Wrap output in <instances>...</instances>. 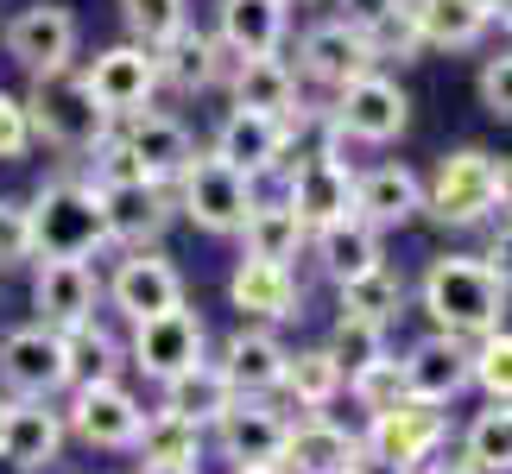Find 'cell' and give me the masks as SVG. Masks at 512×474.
Here are the masks:
<instances>
[{"label":"cell","instance_id":"cell-1","mask_svg":"<svg viewBox=\"0 0 512 474\" xmlns=\"http://www.w3.org/2000/svg\"><path fill=\"white\" fill-rule=\"evenodd\" d=\"M506 304L512 291L481 266V253H437L418 279V310L437 323V335L475 348L481 335L506 329Z\"/></svg>","mask_w":512,"mask_h":474},{"label":"cell","instance_id":"cell-2","mask_svg":"<svg viewBox=\"0 0 512 474\" xmlns=\"http://www.w3.org/2000/svg\"><path fill=\"white\" fill-rule=\"evenodd\" d=\"M32 222V260L38 266H89L108 247V222H102V196L83 171H57L51 184H38L26 203Z\"/></svg>","mask_w":512,"mask_h":474},{"label":"cell","instance_id":"cell-3","mask_svg":"<svg viewBox=\"0 0 512 474\" xmlns=\"http://www.w3.org/2000/svg\"><path fill=\"white\" fill-rule=\"evenodd\" d=\"M19 108H26V121H32V140H45L57 152H76V158H89L114 133V121L95 108L83 70L32 76V89H26V102H19Z\"/></svg>","mask_w":512,"mask_h":474},{"label":"cell","instance_id":"cell-4","mask_svg":"<svg viewBox=\"0 0 512 474\" xmlns=\"http://www.w3.org/2000/svg\"><path fill=\"white\" fill-rule=\"evenodd\" d=\"M424 215L437 228H481L494 222V152L462 146L449 152L424 184Z\"/></svg>","mask_w":512,"mask_h":474},{"label":"cell","instance_id":"cell-5","mask_svg":"<svg viewBox=\"0 0 512 474\" xmlns=\"http://www.w3.org/2000/svg\"><path fill=\"white\" fill-rule=\"evenodd\" d=\"M443 443H449V411L411 405V399H399L380 418H367V430H361V456L399 468V474H418L424 462H437Z\"/></svg>","mask_w":512,"mask_h":474},{"label":"cell","instance_id":"cell-6","mask_svg":"<svg viewBox=\"0 0 512 474\" xmlns=\"http://www.w3.org/2000/svg\"><path fill=\"white\" fill-rule=\"evenodd\" d=\"M177 215H190L203 234H241V222H247V209L260 203L253 196V184L241 171H228L222 158H209V152H196V165L177 177Z\"/></svg>","mask_w":512,"mask_h":474},{"label":"cell","instance_id":"cell-7","mask_svg":"<svg viewBox=\"0 0 512 474\" xmlns=\"http://www.w3.org/2000/svg\"><path fill=\"white\" fill-rule=\"evenodd\" d=\"M0 386L13 392V399H57V392H70L64 380V335L45 329V323H19L0 335Z\"/></svg>","mask_w":512,"mask_h":474},{"label":"cell","instance_id":"cell-8","mask_svg":"<svg viewBox=\"0 0 512 474\" xmlns=\"http://www.w3.org/2000/svg\"><path fill=\"white\" fill-rule=\"evenodd\" d=\"M0 45L26 76H51V70H70L76 57V13L57 7V0H32L19 7L7 26H0Z\"/></svg>","mask_w":512,"mask_h":474},{"label":"cell","instance_id":"cell-9","mask_svg":"<svg viewBox=\"0 0 512 474\" xmlns=\"http://www.w3.org/2000/svg\"><path fill=\"white\" fill-rule=\"evenodd\" d=\"M209 348V329L203 316H196L190 304L171 310V316H152V323H133V342H127V367H140L146 380H177V373H190L196 361H203Z\"/></svg>","mask_w":512,"mask_h":474},{"label":"cell","instance_id":"cell-10","mask_svg":"<svg viewBox=\"0 0 512 474\" xmlns=\"http://www.w3.org/2000/svg\"><path fill=\"white\" fill-rule=\"evenodd\" d=\"M83 83L95 95V108L121 127V121H133V114L152 108V95H159V57L140 51V45H114V51H102L83 70Z\"/></svg>","mask_w":512,"mask_h":474},{"label":"cell","instance_id":"cell-11","mask_svg":"<svg viewBox=\"0 0 512 474\" xmlns=\"http://www.w3.org/2000/svg\"><path fill=\"white\" fill-rule=\"evenodd\" d=\"M329 121H336L354 146H392L411 121V95L392 83V76H361V83H348L336 95V108H329Z\"/></svg>","mask_w":512,"mask_h":474},{"label":"cell","instance_id":"cell-12","mask_svg":"<svg viewBox=\"0 0 512 474\" xmlns=\"http://www.w3.org/2000/svg\"><path fill=\"white\" fill-rule=\"evenodd\" d=\"M228 95L241 114H260V121H285L291 133L310 127L317 114H304V95H298V70L285 57H234L228 70Z\"/></svg>","mask_w":512,"mask_h":474},{"label":"cell","instance_id":"cell-13","mask_svg":"<svg viewBox=\"0 0 512 474\" xmlns=\"http://www.w3.org/2000/svg\"><path fill=\"white\" fill-rule=\"evenodd\" d=\"M102 298L127 316V323H152V316L184 310V272H177L165 253H127L114 266V279L102 285Z\"/></svg>","mask_w":512,"mask_h":474},{"label":"cell","instance_id":"cell-14","mask_svg":"<svg viewBox=\"0 0 512 474\" xmlns=\"http://www.w3.org/2000/svg\"><path fill=\"white\" fill-rule=\"evenodd\" d=\"M285 430H291V418L272 399H234L215 418V449H222L228 468H279Z\"/></svg>","mask_w":512,"mask_h":474},{"label":"cell","instance_id":"cell-15","mask_svg":"<svg viewBox=\"0 0 512 474\" xmlns=\"http://www.w3.org/2000/svg\"><path fill=\"white\" fill-rule=\"evenodd\" d=\"M102 196V222H108V247H127V253H159L165 228L177 222V203L165 184H114V190H95Z\"/></svg>","mask_w":512,"mask_h":474},{"label":"cell","instance_id":"cell-16","mask_svg":"<svg viewBox=\"0 0 512 474\" xmlns=\"http://www.w3.org/2000/svg\"><path fill=\"white\" fill-rule=\"evenodd\" d=\"M285 209L317 234V228H336L354 222V165H329V158H298L285 171Z\"/></svg>","mask_w":512,"mask_h":474},{"label":"cell","instance_id":"cell-17","mask_svg":"<svg viewBox=\"0 0 512 474\" xmlns=\"http://www.w3.org/2000/svg\"><path fill=\"white\" fill-rule=\"evenodd\" d=\"M298 70L310 76V83L336 89V95L348 83H361V76H373V51H367L361 26H354V13L348 19H317V26H304V38H298Z\"/></svg>","mask_w":512,"mask_h":474},{"label":"cell","instance_id":"cell-18","mask_svg":"<svg viewBox=\"0 0 512 474\" xmlns=\"http://www.w3.org/2000/svg\"><path fill=\"white\" fill-rule=\"evenodd\" d=\"M399 386L411 405H456L468 392V342H449V335L430 329L424 342H411L399 354Z\"/></svg>","mask_w":512,"mask_h":474},{"label":"cell","instance_id":"cell-19","mask_svg":"<svg viewBox=\"0 0 512 474\" xmlns=\"http://www.w3.org/2000/svg\"><path fill=\"white\" fill-rule=\"evenodd\" d=\"M114 133H121V146L133 152V165H140L146 184H165V190H171L177 177L196 165V140H190V127H184V121H171V114H159V108L133 114V121H121Z\"/></svg>","mask_w":512,"mask_h":474},{"label":"cell","instance_id":"cell-20","mask_svg":"<svg viewBox=\"0 0 512 474\" xmlns=\"http://www.w3.org/2000/svg\"><path fill=\"white\" fill-rule=\"evenodd\" d=\"M140 424H146V411H140V399H133L121 380L70 392V411H64V430H76L89 449H133Z\"/></svg>","mask_w":512,"mask_h":474},{"label":"cell","instance_id":"cell-21","mask_svg":"<svg viewBox=\"0 0 512 474\" xmlns=\"http://www.w3.org/2000/svg\"><path fill=\"white\" fill-rule=\"evenodd\" d=\"M291 140H298V133H291L285 121H260V114L228 108V114H222V127H215V152H209V158H222L228 171H241L247 184H253V177H266V171H279V165H285Z\"/></svg>","mask_w":512,"mask_h":474},{"label":"cell","instance_id":"cell-22","mask_svg":"<svg viewBox=\"0 0 512 474\" xmlns=\"http://www.w3.org/2000/svg\"><path fill=\"white\" fill-rule=\"evenodd\" d=\"M64 411L45 405V399H7V424H0V462L13 474H38L57 462L64 449Z\"/></svg>","mask_w":512,"mask_h":474},{"label":"cell","instance_id":"cell-23","mask_svg":"<svg viewBox=\"0 0 512 474\" xmlns=\"http://www.w3.org/2000/svg\"><path fill=\"white\" fill-rule=\"evenodd\" d=\"M424 215V177L411 165H373V171H354V222L386 234V228H405Z\"/></svg>","mask_w":512,"mask_h":474},{"label":"cell","instance_id":"cell-24","mask_svg":"<svg viewBox=\"0 0 512 474\" xmlns=\"http://www.w3.org/2000/svg\"><path fill=\"white\" fill-rule=\"evenodd\" d=\"M285 361H291V348L279 342L272 329H260V323H241L222 342V380L234 386V399H272L279 392V380H285Z\"/></svg>","mask_w":512,"mask_h":474},{"label":"cell","instance_id":"cell-25","mask_svg":"<svg viewBox=\"0 0 512 474\" xmlns=\"http://www.w3.org/2000/svg\"><path fill=\"white\" fill-rule=\"evenodd\" d=\"M32 310H38L45 329L70 335V329L95 323V310H102V279H95L89 266H38L32 272Z\"/></svg>","mask_w":512,"mask_h":474},{"label":"cell","instance_id":"cell-26","mask_svg":"<svg viewBox=\"0 0 512 474\" xmlns=\"http://www.w3.org/2000/svg\"><path fill=\"white\" fill-rule=\"evenodd\" d=\"M228 304L241 310V323H291V316H304V285H298V272H285V266H253L241 260L234 266V279H228Z\"/></svg>","mask_w":512,"mask_h":474},{"label":"cell","instance_id":"cell-27","mask_svg":"<svg viewBox=\"0 0 512 474\" xmlns=\"http://www.w3.org/2000/svg\"><path fill=\"white\" fill-rule=\"evenodd\" d=\"M291 32V0H222L215 45L228 57H279Z\"/></svg>","mask_w":512,"mask_h":474},{"label":"cell","instance_id":"cell-28","mask_svg":"<svg viewBox=\"0 0 512 474\" xmlns=\"http://www.w3.org/2000/svg\"><path fill=\"white\" fill-rule=\"evenodd\" d=\"M354 462H361V437L342 430L336 418H304L285 430V456H279L285 474H348Z\"/></svg>","mask_w":512,"mask_h":474},{"label":"cell","instance_id":"cell-29","mask_svg":"<svg viewBox=\"0 0 512 474\" xmlns=\"http://www.w3.org/2000/svg\"><path fill=\"white\" fill-rule=\"evenodd\" d=\"M228 70H234V57L215 45V32H177L171 45L159 51V83H171L177 95H203L215 83H228Z\"/></svg>","mask_w":512,"mask_h":474},{"label":"cell","instance_id":"cell-30","mask_svg":"<svg viewBox=\"0 0 512 474\" xmlns=\"http://www.w3.org/2000/svg\"><path fill=\"white\" fill-rule=\"evenodd\" d=\"M310 260H317L323 279L342 291L354 279H367L373 266H386V253H380V234H373V228L336 222V228H317V234H310Z\"/></svg>","mask_w":512,"mask_h":474},{"label":"cell","instance_id":"cell-31","mask_svg":"<svg viewBox=\"0 0 512 474\" xmlns=\"http://www.w3.org/2000/svg\"><path fill=\"white\" fill-rule=\"evenodd\" d=\"M241 247H247L253 266H285L291 272V260L310 253V228L285 203H253L247 222H241Z\"/></svg>","mask_w":512,"mask_h":474},{"label":"cell","instance_id":"cell-32","mask_svg":"<svg viewBox=\"0 0 512 474\" xmlns=\"http://www.w3.org/2000/svg\"><path fill=\"white\" fill-rule=\"evenodd\" d=\"M203 443H209V430L171 418V411H146L140 437H133V456H140V468H184V474H203Z\"/></svg>","mask_w":512,"mask_h":474},{"label":"cell","instance_id":"cell-33","mask_svg":"<svg viewBox=\"0 0 512 474\" xmlns=\"http://www.w3.org/2000/svg\"><path fill=\"white\" fill-rule=\"evenodd\" d=\"M159 392H165L159 411H171V418H184V424H196V430H215V418L234 405V386L222 380V367H215V361H196L190 373L165 380Z\"/></svg>","mask_w":512,"mask_h":474},{"label":"cell","instance_id":"cell-34","mask_svg":"<svg viewBox=\"0 0 512 474\" xmlns=\"http://www.w3.org/2000/svg\"><path fill=\"white\" fill-rule=\"evenodd\" d=\"M121 367H127V348H121V335H114V329L83 323V329L64 335V380H70V392L114 386V380H121Z\"/></svg>","mask_w":512,"mask_h":474},{"label":"cell","instance_id":"cell-35","mask_svg":"<svg viewBox=\"0 0 512 474\" xmlns=\"http://www.w3.org/2000/svg\"><path fill=\"white\" fill-rule=\"evenodd\" d=\"M411 19H418L424 51H475L487 38V26H494L475 0H418Z\"/></svg>","mask_w":512,"mask_h":474},{"label":"cell","instance_id":"cell-36","mask_svg":"<svg viewBox=\"0 0 512 474\" xmlns=\"http://www.w3.org/2000/svg\"><path fill=\"white\" fill-rule=\"evenodd\" d=\"M279 392H291V399H298V405L310 411V418H323V411H329V405H336L342 392H348V380H342V367L329 361L323 348H298V354L285 361Z\"/></svg>","mask_w":512,"mask_h":474},{"label":"cell","instance_id":"cell-37","mask_svg":"<svg viewBox=\"0 0 512 474\" xmlns=\"http://www.w3.org/2000/svg\"><path fill=\"white\" fill-rule=\"evenodd\" d=\"M354 26H361L373 64H386V57H399V64H411V57L424 51L418 38V19H411V7H392V0H373V7L354 13Z\"/></svg>","mask_w":512,"mask_h":474},{"label":"cell","instance_id":"cell-38","mask_svg":"<svg viewBox=\"0 0 512 474\" xmlns=\"http://www.w3.org/2000/svg\"><path fill=\"white\" fill-rule=\"evenodd\" d=\"M462 462L475 474H512V405L475 411V424L462 437Z\"/></svg>","mask_w":512,"mask_h":474},{"label":"cell","instance_id":"cell-39","mask_svg":"<svg viewBox=\"0 0 512 474\" xmlns=\"http://www.w3.org/2000/svg\"><path fill=\"white\" fill-rule=\"evenodd\" d=\"M399 310H405V279L392 266H373L367 279L342 285V316H361V323L386 329V323H399Z\"/></svg>","mask_w":512,"mask_h":474},{"label":"cell","instance_id":"cell-40","mask_svg":"<svg viewBox=\"0 0 512 474\" xmlns=\"http://www.w3.org/2000/svg\"><path fill=\"white\" fill-rule=\"evenodd\" d=\"M323 354L342 367V380H361L367 367H380V361H392L386 354V329H373V323H361V316H336V329H329V342H323Z\"/></svg>","mask_w":512,"mask_h":474},{"label":"cell","instance_id":"cell-41","mask_svg":"<svg viewBox=\"0 0 512 474\" xmlns=\"http://www.w3.org/2000/svg\"><path fill=\"white\" fill-rule=\"evenodd\" d=\"M127 45L159 57L177 32H190V0H127Z\"/></svg>","mask_w":512,"mask_h":474},{"label":"cell","instance_id":"cell-42","mask_svg":"<svg viewBox=\"0 0 512 474\" xmlns=\"http://www.w3.org/2000/svg\"><path fill=\"white\" fill-rule=\"evenodd\" d=\"M468 386H481L487 405H512V329L481 335L468 348Z\"/></svg>","mask_w":512,"mask_h":474},{"label":"cell","instance_id":"cell-43","mask_svg":"<svg viewBox=\"0 0 512 474\" xmlns=\"http://www.w3.org/2000/svg\"><path fill=\"white\" fill-rule=\"evenodd\" d=\"M348 392H354V405L367 411V418H380V411H392L405 399V386H399V361H380V367H367L361 380H348Z\"/></svg>","mask_w":512,"mask_h":474},{"label":"cell","instance_id":"cell-44","mask_svg":"<svg viewBox=\"0 0 512 474\" xmlns=\"http://www.w3.org/2000/svg\"><path fill=\"white\" fill-rule=\"evenodd\" d=\"M26 260H32L26 203H19V196H0V272H7V266H26Z\"/></svg>","mask_w":512,"mask_h":474},{"label":"cell","instance_id":"cell-45","mask_svg":"<svg viewBox=\"0 0 512 474\" xmlns=\"http://www.w3.org/2000/svg\"><path fill=\"white\" fill-rule=\"evenodd\" d=\"M481 108L494 114V121H512V51L481 64Z\"/></svg>","mask_w":512,"mask_h":474},{"label":"cell","instance_id":"cell-46","mask_svg":"<svg viewBox=\"0 0 512 474\" xmlns=\"http://www.w3.org/2000/svg\"><path fill=\"white\" fill-rule=\"evenodd\" d=\"M32 152V121L19 108V95H0V158H26Z\"/></svg>","mask_w":512,"mask_h":474},{"label":"cell","instance_id":"cell-47","mask_svg":"<svg viewBox=\"0 0 512 474\" xmlns=\"http://www.w3.org/2000/svg\"><path fill=\"white\" fill-rule=\"evenodd\" d=\"M481 266H487V272H494V279H500V285L512 291V222H506V228L494 234V247L481 253Z\"/></svg>","mask_w":512,"mask_h":474},{"label":"cell","instance_id":"cell-48","mask_svg":"<svg viewBox=\"0 0 512 474\" xmlns=\"http://www.w3.org/2000/svg\"><path fill=\"white\" fill-rule=\"evenodd\" d=\"M494 222H500V228L512 222V152L494 158Z\"/></svg>","mask_w":512,"mask_h":474},{"label":"cell","instance_id":"cell-49","mask_svg":"<svg viewBox=\"0 0 512 474\" xmlns=\"http://www.w3.org/2000/svg\"><path fill=\"white\" fill-rule=\"evenodd\" d=\"M418 474H475V468H468V462H462V456H449V462H443V456H437V462H424V468H418Z\"/></svg>","mask_w":512,"mask_h":474},{"label":"cell","instance_id":"cell-50","mask_svg":"<svg viewBox=\"0 0 512 474\" xmlns=\"http://www.w3.org/2000/svg\"><path fill=\"white\" fill-rule=\"evenodd\" d=\"M348 474H399V468H386V462H373V456H361V462H354Z\"/></svg>","mask_w":512,"mask_h":474},{"label":"cell","instance_id":"cell-51","mask_svg":"<svg viewBox=\"0 0 512 474\" xmlns=\"http://www.w3.org/2000/svg\"><path fill=\"white\" fill-rule=\"evenodd\" d=\"M494 19H500V26L512 32V0H500V7H494Z\"/></svg>","mask_w":512,"mask_h":474},{"label":"cell","instance_id":"cell-52","mask_svg":"<svg viewBox=\"0 0 512 474\" xmlns=\"http://www.w3.org/2000/svg\"><path fill=\"white\" fill-rule=\"evenodd\" d=\"M234 474H285V468H234Z\"/></svg>","mask_w":512,"mask_h":474},{"label":"cell","instance_id":"cell-53","mask_svg":"<svg viewBox=\"0 0 512 474\" xmlns=\"http://www.w3.org/2000/svg\"><path fill=\"white\" fill-rule=\"evenodd\" d=\"M133 474H184V468H133Z\"/></svg>","mask_w":512,"mask_h":474},{"label":"cell","instance_id":"cell-54","mask_svg":"<svg viewBox=\"0 0 512 474\" xmlns=\"http://www.w3.org/2000/svg\"><path fill=\"white\" fill-rule=\"evenodd\" d=\"M475 7H481V13H487V19H494V7H500V0H475Z\"/></svg>","mask_w":512,"mask_h":474},{"label":"cell","instance_id":"cell-55","mask_svg":"<svg viewBox=\"0 0 512 474\" xmlns=\"http://www.w3.org/2000/svg\"><path fill=\"white\" fill-rule=\"evenodd\" d=\"M0 424H7V392H0Z\"/></svg>","mask_w":512,"mask_h":474},{"label":"cell","instance_id":"cell-56","mask_svg":"<svg viewBox=\"0 0 512 474\" xmlns=\"http://www.w3.org/2000/svg\"><path fill=\"white\" fill-rule=\"evenodd\" d=\"M392 7H418V0H392Z\"/></svg>","mask_w":512,"mask_h":474}]
</instances>
